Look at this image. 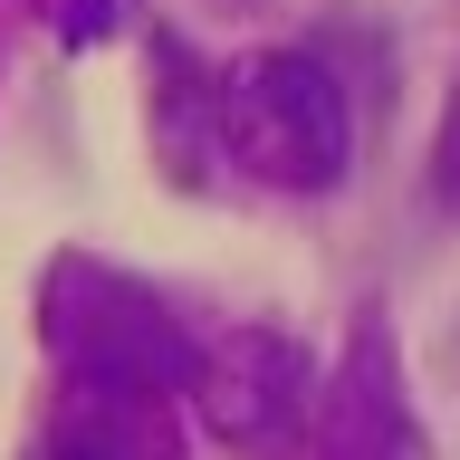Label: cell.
<instances>
[{
  "label": "cell",
  "instance_id": "1",
  "mask_svg": "<svg viewBox=\"0 0 460 460\" xmlns=\"http://www.w3.org/2000/svg\"><path fill=\"white\" fill-rule=\"evenodd\" d=\"M201 125L230 172L269 192H336L355 164V106L326 58L307 49H259L201 86Z\"/></svg>",
  "mask_w": 460,
  "mask_h": 460
},
{
  "label": "cell",
  "instance_id": "2",
  "mask_svg": "<svg viewBox=\"0 0 460 460\" xmlns=\"http://www.w3.org/2000/svg\"><path fill=\"white\" fill-rule=\"evenodd\" d=\"M39 326H49V355L67 365V384L192 394V374H201V345L182 336V316L106 259H58L39 279Z\"/></svg>",
  "mask_w": 460,
  "mask_h": 460
},
{
  "label": "cell",
  "instance_id": "3",
  "mask_svg": "<svg viewBox=\"0 0 460 460\" xmlns=\"http://www.w3.org/2000/svg\"><path fill=\"white\" fill-rule=\"evenodd\" d=\"M192 402H201V422L221 431L230 451H288V441L316 422L326 374H316V355L297 336H279V326H230L221 345H201Z\"/></svg>",
  "mask_w": 460,
  "mask_h": 460
},
{
  "label": "cell",
  "instance_id": "4",
  "mask_svg": "<svg viewBox=\"0 0 460 460\" xmlns=\"http://www.w3.org/2000/svg\"><path fill=\"white\" fill-rule=\"evenodd\" d=\"M316 431H326V460H422V431L402 412V374H394V336L365 326L345 345L336 384L316 402Z\"/></svg>",
  "mask_w": 460,
  "mask_h": 460
},
{
  "label": "cell",
  "instance_id": "5",
  "mask_svg": "<svg viewBox=\"0 0 460 460\" xmlns=\"http://www.w3.org/2000/svg\"><path fill=\"white\" fill-rule=\"evenodd\" d=\"M29 460H172L164 394H125V384H77L58 402L49 441Z\"/></svg>",
  "mask_w": 460,
  "mask_h": 460
},
{
  "label": "cell",
  "instance_id": "6",
  "mask_svg": "<svg viewBox=\"0 0 460 460\" xmlns=\"http://www.w3.org/2000/svg\"><path fill=\"white\" fill-rule=\"evenodd\" d=\"M49 29L67 39V49H96L115 29V0H49Z\"/></svg>",
  "mask_w": 460,
  "mask_h": 460
},
{
  "label": "cell",
  "instance_id": "7",
  "mask_svg": "<svg viewBox=\"0 0 460 460\" xmlns=\"http://www.w3.org/2000/svg\"><path fill=\"white\" fill-rule=\"evenodd\" d=\"M431 192L460 211V96H451V115H441V154H431Z\"/></svg>",
  "mask_w": 460,
  "mask_h": 460
}]
</instances>
